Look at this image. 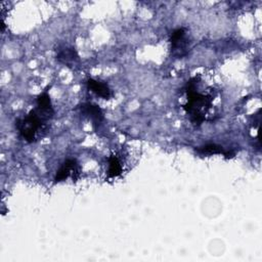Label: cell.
Masks as SVG:
<instances>
[{"label":"cell","mask_w":262,"mask_h":262,"mask_svg":"<svg viewBox=\"0 0 262 262\" xmlns=\"http://www.w3.org/2000/svg\"><path fill=\"white\" fill-rule=\"evenodd\" d=\"M201 82V77L194 76L182 88L185 95V103L182 104V108L194 126H200L205 121H212L216 116L213 103L215 95L213 91L203 92Z\"/></svg>","instance_id":"obj_1"},{"label":"cell","mask_w":262,"mask_h":262,"mask_svg":"<svg viewBox=\"0 0 262 262\" xmlns=\"http://www.w3.org/2000/svg\"><path fill=\"white\" fill-rule=\"evenodd\" d=\"M53 113H48L35 107L31 110L25 117L15 121V128L18 135L28 143L36 142L41 139L47 130V123L53 117Z\"/></svg>","instance_id":"obj_2"},{"label":"cell","mask_w":262,"mask_h":262,"mask_svg":"<svg viewBox=\"0 0 262 262\" xmlns=\"http://www.w3.org/2000/svg\"><path fill=\"white\" fill-rule=\"evenodd\" d=\"M80 175V167L76 159H67L62 165L59 167V169L56 171L55 176L53 178L54 183L61 182L69 177L73 178V181H77Z\"/></svg>","instance_id":"obj_3"},{"label":"cell","mask_w":262,"mask_h":262,"mask_svg":"<svg viewBox=\"0 0 262 262\" xmlns=\"http://www.w3.org/2000/svg\"><path fill=\"white\" fill-rule=\"evenodd\" d=\"M56 59L69 68L74 67L80 60L75 48L68 45L59 46L56 49Z\"/></svg>","instance_id":"obj_4"},{"label":"cell","mask_w":262,"mask_h":262,"mask_svg":"<svg viewBox=\"0 0 262 262\" xmlns=\"http://www.w3.org/2000/svg\"><path fill=\"white\" fill-rule=\"evenodd\" d=\"M80 110L84 116L92 121L93 125L100 124L104 119L103 112L97 104L91 102H84L80 105Z\"/></svg>","instance_id":"obj_5"},{"label":"cell","mask_w":262,"mask_h":262,"mask_svg":"<svg viewBox=\"0 0 262 262\" xmlns=\"http://www.w3.org/2000/svg\"><path fill=\"white\" fill-rule=\"evenodd\" d=\"M185 34H186L185 28H177L172 32L170 36V43H171V50L173 52L182 51L185 49L187 44Z\"/></svg>","instance_id":"obj_6"},{"label":"cell","mask_w":262,"mask_h":262,"mask_svg":"<svg viewBox=\"0 0 262 262\" xmlns=\"http://www.w3.org/2000/svg\"><path fill=\"white\" fill-rule=\"evenodd\" d=\"M195 151L200 155H223L225 158H233L234 151L233 150H225L221 145L216 143H207L203 146H199L195 148Z\"/></svg>","instance_id":"obj_7"},{"label":"cell","mask_w":262,"mask_h":262,"mask_svg":"<svg viewBox=\"0 0 262 262\" xmlns=\"http://www.w3.org/2000/svg\"><path fill=\"white\" fill-rule=\"evenodd\" d=\"M87 87L89 90L94 92L96 95L103 99H110L112 97V90L108 85L102 81H97L95 79L87 80Z\"/></svg>","instance_id":"obj_8"},{"label":"cell","mask_w":262,"mask_h":262,"mask_svg":"<svg viewBox=\"0 0 262 262\" xmlns=\"http://www.w3.org/2000/svg\"><path fill=\"white\" fill-rule=\"evenodd\" d=\"M107 163H108V169H107L108 177L115 178V177L121 175L123 168H122V164L117 156H115V155L111 156L107 160Z\"/></svg>","instance_id":"obj_9"}]
</instances>
